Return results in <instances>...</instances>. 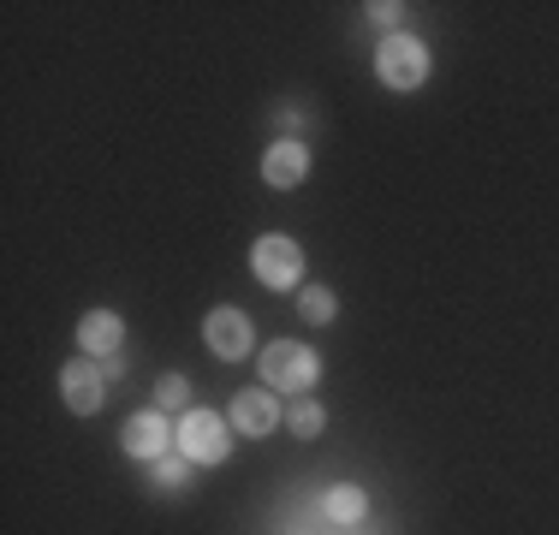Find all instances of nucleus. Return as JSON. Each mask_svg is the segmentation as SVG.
I'll use <instances>...</instances> for the list:
<instances>
[{
  "label": "nucleus",
  "mask_w": 559,
  "mask_h": 535,
  "mask_svg": "<svg viewBox=\"0 0 559 535\" xmlns=\"http://www.w3.org/2000/svg\"><path fill=\"white\" fill-rule=\"evenodd\" d=\"M203 340H209V352H215V357L238 364V357L250 352V316H245V310H209Z\"/></svg>",
  "instance_id": "obj_8"
},
{
  "label": "nucleus",
  "mask_w": 559,
  "mask_h": 535,
  "mask_svg": "<svg viewBox=\"0 0 559 535\" xmlns=\"http://www.w3.org/2000/svg\"><path fill=\"white\" fill-rule=\"evenodd\" d=\"M185 399H191V381H185V374H162V381H155V411H179Z\"/></svg>",
  "instance_id": "obj_15"
},
{
  "label": "nucleus",
  "mask_w": 559,
  "mask_h": 535,
  "mask_svg": "<svg viewBox=\"0 0 559 535\" xmlns=\"http://www.w3.org/2000/svg\"><path fill=\"white\" fill-rule=\"evenodd\" d=\"M322 518H328V524H340V530L364 524V518H369V494H364V488H352V482H340V488H328Z\"/></svg>",
  "instance_id": "obj_11"
},
{
  "label": "nucleus",
  "mask_w": 559,
  "mask_h": 535,
  "mask_svg": "<svg viewBox=\"0 0 559 535\" xmlns=\"http://www.w3.org/2000/svg\"><path fill=\"white\" fill-rule=\"evenodd\" d=\"M316 381H322V357H316L310 345L274 340L269 352H262V387H269V393H310Z\"/></svg>",
  "instance_id": "obj_1"
},
{
  "label": "nucleus",
  "mask_w": 559,
  "mask_h": 535,
  "mask_svg": "<svg viewBox=\"0 0 559 535\" xmlns=\"http://www.w3.org/2000/svg\"><path fill=\"white\" fill-rule=\"evenodd\" d=\"M173 447H179L191 464H226V452H233V440H226V417H221V411H185Z\"/></svg>",
  "instance_id": "obj_4"
},
{
  "label": "nucleus",
  "mask_w": 559,
  "mask_h": 535,
  "mask_svg": "<svg viewBox=\"0 0 559 535\" xmlns=\"http://www.w3.org/2000/svg\"><path fill=\"white\" fill-rule=\"evenodd\" d=\"M298 310H304V321H322V328H328V321L340 316V298H334V292H328V286H304Z\"/></svg>",
  "instance_id": "obj_14"
},
{
  "label": "nucleus",
  "mask_w": 559,
  "mask_h": 535,
  "mask_svg": "<svg viewBox=\"0 0 559 535\" xmlns=\"http://www.w3.org/2000/svg\"><path fill=\"white\" fill-rule=\"evenodd\" d=\"M60 399L78 417H96V411L108 405V369H102L96 357H72V364L60 369Z\"/></svg>",
  "instance_id": "obj_5"
},
{
  "label": "nucleus",
  "mask_w": 559,
  "mask_h": 535,
  "mask_svg": "<svg viewBox=\"0 0 559 535\" xmlns=\"http://www.w3.org/2000/svg\"><path fill=\"white\" fill-rule=\"evenodd\" d=\"M262 179H269L274 191H298V185L310 179V150H304L298 138L269 143V155H262Z\"/></svg>",
  "instance_id": "obj_7"
},
{
  "label": "nucleus",
  "mask_w": 559,
  "mask_h": 535,
  "mask_svg": "<svg viewBox=\"0 0 559 535\" xmlns=\"http://www.w3.org/2000/svg\"><path fill=\"white\" fill-rule=\"evenodd\" d=\"M286 428H292V435H298V440H316V435H322V428H328V411L316 405V399H298V405L286 411Z\"/></svg>",
  "instance_id": "obj_13"
},
{
  "label": "nucleus",
  "mask_w": 559,
  "mask_h": 535,
  "mask_svg": "<svg viewBox=\"0 0 559 535\" xmlns=\"http://www.w3.org/2000/svg\"><path fill=\"white\" fill-rule=\"evenodd\" d=\"M119 440H126L131 459L155 464L173 452V428H167V411H138V417H126V428H119Z\"/></svg>",
  "instance_id": "obj_6"
},
{
  "label": "nucleus",
  "mask_w": 559,
  "mask_h": 535,
  "mask_svg": "<svg viewBox=\"0 0 559 535\" xmlns=\"http://www.w3.org/2000/svg\"><path fill=\"white\" fill-rule=\"evenodd\" d=\"M399 12H405V7H393V0H376V7H369V19H376V24H393Z\"/></svg>",
  "instance_id": "obj_16"
},
{
  "label": "nucleus",
  "mask_w": 559,
  "mask_h": 535,
  "mask_svg": "<svg viewBox=\"0 0 559 535\" xmlns=\"http://www.w3.org/2000/svg\"><path fill=\"white\" fill-rule=\"evenodd\" d=\"M250 268H257V280L269 292H292L304 280V250L292 245L286 233H262L257 245H250Z\"/></svg>",
  "instance_id": "obj_3"
},
{
  "label": "nucleus",
  "mask_w": 559,
  "mask_h": 535,
  "mask_svg": "<svg viewBox=\"0 0 559 535\" xmlns=\"http://www.w3.org/2000/svg\"><path fill=\"white\" fill-rule=\"evenodd\" d=\"M274 423H280L274 393H238L233 399V428L238 435H274Z\"/></svg>",
  "instance_id": "obj_10"
},
{
  "label": "nucleus",
  "mask_w": 559,
  "mask_h": 535,
  "mask_svg": "<svg viewBox=\"0 0 559 535\" xmlns=\"http://www.w3.org/2000/svg\"><path fill=\"white\" fill-rule=\"evenodd\" d=\"M150 482H155L162 494H185V488H191V459H185V452L155 459V464H150Z\"/></svg>",
  "instance_id": "obj_12"
},
{
  "label": "nucleus",
  "mask_w": 559,
  "mask_h": 535,
  "mask_svg": "<svg viewBox=\"0 0 559 535\" xmlns=\"http://www.w3.org/2000/svg\"><path fill=\"white\" fill-rule=\"evenodd\" d=\"M376 78H381L388 90H417L423 78H429V48H423L417 36H405V31L381 36V48H376Z\"/></svg>",
  "instance_id": "obj_2"
},
{
  "label": "nucleus",
  "mask_w": 559,
  "mask_h": 535,
  "mask_svg": "<svg viewBox=\"0 0 559 535\" xmlns=\"http://www.w3.org/2000/svg\"><path fill=\"white\" fill-rule=\"evenodd\" d=\"M78 345H84V357H114L119 345H126V321L114 310H90L78 321Z\"/></svg>",
  "instance_id": "obj_9"
}]
</instances>
